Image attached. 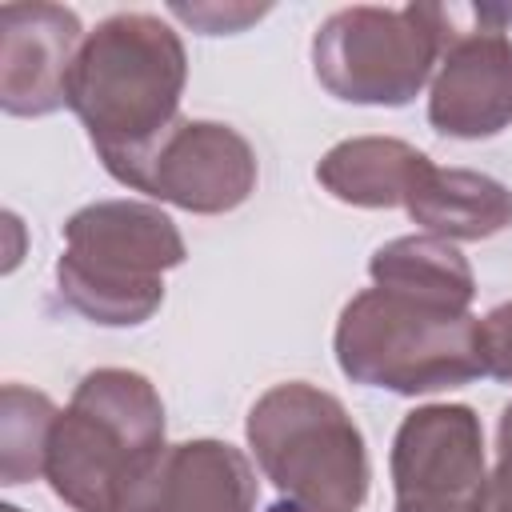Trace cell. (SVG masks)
Instances as JSON below:
<instances>
[{"instance_id":"cell-1","label":"cell","mask_w":512,"mask_h":512,"mask_svg":"<svg viewBox=\"0 0 512 512\" xmlns=\"http://www.w3.org/2000/svg\"><path fill=\"white\" fill-rule=\"evenodd\" d=\"M184 84L180 32L152 12H116L84 36L64 96L104 172L120 180L180 120Z\"/></svg>"},{"instance_id":"cell-2","label":"cell","mask_w":512,"mask_h":512,"mask_svg":"<svg viewBox=\"0 0 512 512\" xmlns=\"http://www.w3.org/2000/svg\"><path fill=\"white\" fill-rule=\"evenodd\" d=\"M332 352L352 384L396 396H428L484 376L480 316H472V304L400 284L356 292L340 308Z\"/></svg>"},{"instance_id":"cell-3","label":"cell","mask_w":512,"mask_h":512,"mask_svg":"<svg viewBox=\"0 0 512 512\" xmlns=\"http://www.w3.org/2000/svg\"><path fill=\"white\" fill-rule=\"evenodd\" d=\"M164 448L156 384L132 368H96L52 424L44 480L72 512H120Z\"/></svg>"},{"instance_id":"cell-4","label":"cell","mask_w":512,"mask_h":512,"mask_svg":"<svg viewBox=\"0 0 512 512\" xmlns=\"http://www.w3.org/2000/svg\"><path fill=\"white\" fill-rule=\"evenodd\" d=\"M260 476L276 488L272 512H360L368 500V448L348 408L308 384H272L244 424Z\"/></svg>"},{"instance_id":"cell-5","label":"cell","mask_w":512,"mask_h":512,"mask_svg":"<svg viewBox=\"0 0 512 512\" xmlns=\"http://www.w3.org/2000/svg\"><path fill=\"white\" fill-rule=\"evenodd\" d=\"M188 256L172 216L148 200H96L64 220L60 300L92 324L136 328L164 304V272Z\"/></svg>"},{"instance_id":"cell-6","label":"cell","mask_w":512,"mask_h":512,"mask_svg":"<svg viewBox=\"0 0 512 512\" xmlns=\"http://www.w3.org/2000/svg\"><path fill=\"white\" fill-rule=\"evenodd\" d=\"M448 36L452 12L440 4H352L316 28L312 72L344 104L404 108L432 84Z\"/></svg>"},{"instance_id":"cell-7","label":"cell","mask_w":512,"mask_h":512,"mask_svg":"<svg viewBox=\"0 0 512 512\" xmlns=\"http://www.w3.org/2000/svg\"><path fill=\"white\" fill-rule=\"evenodd\" d=\"M392 512H480L484 500V428L468 404L412 408L388 452Z\"/></svg>"},{"instance_id":"cell-8","label":"cell","mask_w":512,"mask_h":512,"mask_svg":"<svg viewBox=\"0 0 512 512\" xmlns=\"http://www.w3.org/2000/svg\"><path fill=\"white\" fill-rule=\"evenodd\" d=\"M256 176V152L232 124L180 116L120 184L196 216H220L256 192Z\"/></svg>"},{"instance_id":"cell-9","label":"cell","mask_w":512,"mask_h":512,"mask_svg":"<svg viewBox=\"0 0 512 512\" xmlns=\"http://www.w3.org/2000/svg\"><path fill=\"white\" fill-rule=\"evenodd\" d=\"M428 124L452 140L512 128V36L500 24L448 36L428 84Z\"/></svg>"},{"instance_id":"cell-10","label":"cell","mask_w":512,"mask_h":512,"mask_svg":"<svg viewBox=\"0 0 512 512\" xmlns=\"http://www.w3.org/2000/svg\"><path fill=\"white\" fill-rule=\"evenodd\" d=\"M84 24L64 4L0 8V108L8 116H48L68 108V72L84 44Z\"/></svg>"},{"instance_id":"cell-11","label":"cell","mask_w":512,"mask_h":512,"mask_svg":"<svg viewBox=\"0 0 512 512\" xmlns=\"http://www.w3.org/2000/svg\"><path fill=\"white\" fill-rule=\"evenodd\" d=\"M260 480L252 460L228 440L168 444L136 480L120 512H256Z\"/></svg>"},{"instance_id":"cell-12","label":"cell","mask_w":512,"mask_h":512,"mask_svg":"<svg viewBox=\"0 0 512 512\" xmlns=\"http://www.w3.org/2000/svg\"><path fill=\"white\" fill-rule=\"evenodd\" d=\"M432 160L396 136H352L332 144L320 164L316 180L328 196L352 208H404L416 180Z\"/></svg>"},{"instance_id":"cell-13","label":"cell","mask_w":512,"mask_h":512,"mask_svg":"<svg viewBox=\"0 0 512 512\" xmlns=\"http://www.w3.org/2000/svg\"><path fill=\"white\" fill-rule=\"evenodd\" d=\"M412 224L440 240H488L512 224V192L472 168H440L428 164L416 180L412 196L404 200Z\"/></svg>"},{"instance_id":"cell-14","label":"cell","mask_w":512,"mask_h":512,"mask_svg":"<svg viewBox=\"0 0 512 512\" xmlns=\"http://www.w3.org/2000/svg\"><path fill=\"white\" fill-rule=\"evenodd\" d=\"M368 276L372 284H400V288H416V292H436L460 304L476 300V276L468 256L440 236L428 232H412V236H396L388 244H380L368 260Z\"/></svg>"},{"instance_id":"cell-15","label":"cell","mask_w":512,"mask_h":512,"mask_svg":"<svg viewBox=\"0 0 512 512\" xmlns=\"http://www.w3.org/2000/svg\"><path fill=\"white\" fill-rule=\"evenodd\" d=\"M60 408L24 384H4L0 392V484H24L44 476L48 440Z\"/></svg>"},{"instance_id":"cell-16","label":"cell","mask_w":512,"mask_h":512,"mask_svg":"<svg viewBox=\"0 0 512 512\" xmlns=\"http://www.w3.org/2000/svg\"><path fill=\"white\" fill-rule=\"evenodd\" d=\"M480 348H484V376L512 384V300L480 316Z\"/></svg>"},{"instance_id":"cell-17","label":"cell","mask_w":512,"mask_h":512,"mask_svg":"<svg viewBox=\"0 0 512 512\" xmlns=\"http://www.w3.org/2000/svg\"><path fill=\"white\" fill-rule=\"evenodd\" d=\"M480 512H512V460H496V468L488 472Z\"/></svg>"},{"instance_id":"cell-18","label":"cell","mask_w":512,"mask_h":512,"mask_svg":"<svg viewBox=\"0 0 512 512\" xmlns=\"http://www.w3.org/2000/svg\"><path fill=\"white\" fill-rule=\"evenodd\" d=\"M496 460H512V404H504V412H500V428H496Z\"/></svg>"},{"instance_id":"cell-19","label":"cell","mask_w":512,"mask_h":512,"mask_svg":"<svg viewBox=\"0 0 512 512\" xmlns=\"http://www.w3.org/2000/svg\"><path fill=\"white\" fill-rule=\"evenodd\" d=\"M0 512H20V508H16V504H4V508H0Z\"/></svg>"}]
</instances>
